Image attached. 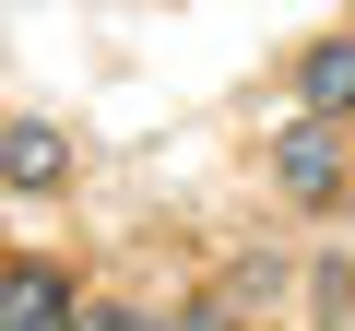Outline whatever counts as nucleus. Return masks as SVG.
Listing matches in <instances>:
<instances>
[{
  "mask_svg": "<svg viewBox=\"0 0 355 331\" xmlns=\"http://www.w3.org/2000/svg\"><path fill=\"white\" fill-rule=\"evenodd\" d=\"M0 319H12V331H60V319H83V296H71V272L12 260V272H0Z\"/></svg>",
  "mask_w": 355,
  "mask_h": 331,
  "instance_id": "7ed1b4c3",
  "label": "nucleus"
},
{
  "mask_svg": "<svg viewBox=\"0 0 355 331\" xmlns=\"http://www.w3.org/2000/svg\"><path fill=\"white\" fill-rule=\"evenodd\" d=\"M272 178H284L296 202H331V190H343V118H320V107H308V118L272 142Z\"/></svg>",
  "mask_w": 355,
  "mask_h": 331,
  "instance_id": "f257e3e1",
  "label": "nucleus"
},
{
  "mask_svg": "<svg viewBox=\"0 0 355 331\" xmlns=\"http://www.w3.org/2000/svg\"><path fill=\"white\" fill-rule=\"evenodd\" d=\"M296 107L355 118V36H308V48H296Z\"/></svg>",
  "mask_w": 355,
  "mask_h": 331,
  "instance_id": "20e7f679",
  "label": "nucleus"
},
{
  "mask_svg": "<svg viewBox=\"0 0 355 331\" xmlns=\"http://www.w3.org/2000/svg\"><path fill=\"white\" fill-rule=\"evenodd\" d=\"M0 178H12V202L60 190V178H71V142H60V118H12V130H0Z\"/></svg>",
  "mask_w": 355,
  "mask_h": 331,
  "instance_id": "f03ea898",
  "label": "nucleus"
}]
</instances>
